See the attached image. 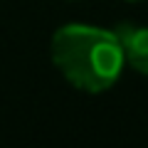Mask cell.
Listing matches in <instances>:
<instances>
[{"label":"cell","mask_w":148,"mask_h":148,"mask_svg":"<svg viewBox=\"0 0 148 148\" xmlns=\"http://www.w3.org/2000/svg\"><path fill=\"white\" fill-rule=\"evenodd\" d=\"M49 57L54 69L84 94L109 91L126 67L116 30L84 22L57 27L49 42Z\"/></svg>","instance_id":"6da1fadb"},{"label":"cell","mask_w":148,"mask_h":148,"mask_svg":"<svg viewBox=\"0 0 148 148\" xmlns=\"http://www.w3.org/2000/svg\"><path fill=\"white\" fill-rule=\"evenodd\" d=\"M116 35L121 40L126 64H131L138 74L148 77V25H119Z\"/></svg>","instance_id":"7a4b0ae2"},{"label":"cell","mask_w":148,"mask_h":148,"mask_svg":"<svg viewBox=\"0 0 148 148\" xmlns=\"http://www.w3.org/2000/svg\"><path fill=\"white\" fill-rule=\"evenodd\" d=\"M126 3H141V0H126Z\"/></svg>","instance_id":"3957f363"}]
</instances>
